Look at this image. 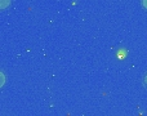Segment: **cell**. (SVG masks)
Here are the masks:
<instances>
[{"instance_id": "6da1fadb", "label": "cell", "mask_w": 147, "mask_h": 116, "mask_svg": "<svg viewBox=\"0 0 147 116\" xmlns=\"http://www.w3.org/2000/svg\"><path fill=\"white\" fill-rule=\"evenodd\" d=\"M10 0H0V9H5L9 5Z\"/></svg>"}, {"instance_id": "3957f363", "label": "cell", "mask_w": 147, "mask_h": 116, "mask_svg": "<svg viewBox=\"0 0 147 116\" xmlns=\"http://www.w3.org/2000/svg\"><path fill=\"white\" fill-rule=\"evenodd\" d=\"M143 7L147 8V0H143Z\"/></svg>"}, {"instance_id": "277c9868", "label": "cell", "mask_w": 147, "mask_h": 116, "mask_svg": "<svg viewBox=\"0 0 147 116\" xmlns=\"http://www.w3.org/2000/svg\"><path fill=\"white\" fill-rule=\"evenodd\" d=\"M145 84H146V85H147V76H146V78H145Z\"/></svg>"}, {"instance_id": "7a4b0ae2", "label": "cell", "mask_w": 147, "mask_h": 116, "mask_svg": "<svg viewBox=\"0 0 147 116\" xmlns=\"http://www.w3.org/2000/svg\"><path fill=\"white\" fill-rule=\"evenodd\" d=\"M4 83H5V76H4V74L0 71V88L4 85Z\"/></svg>"}]
</instances>
